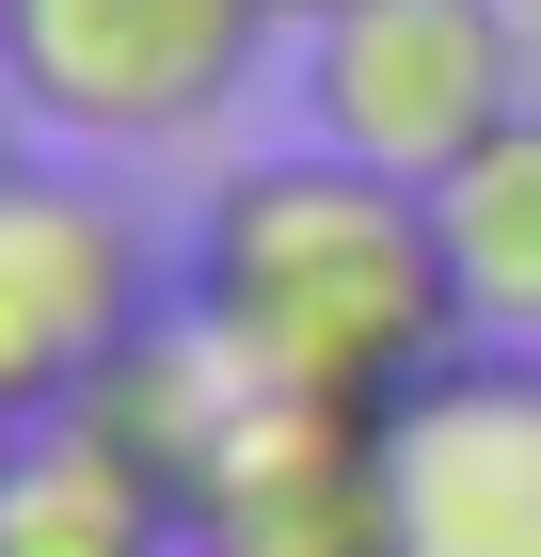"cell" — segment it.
Instances as JSON below:
<instances>
[{"instance_id":"6da1fadb","label":"cell","mask_w":541,"mask_h":557,"mask_svg":"<svg viewBox=\"0 0 541 557\" xmlns=\"http://www.w3.org/2000/svg\"><path fill=\"white\" fill-rule=\"evenodd\" d=\"M192 319L239 350L271 398H334V414H398L462 350L446 223L415 175H367L334 144H271L208 191L192 223Z\"/></svg>"},{"instance_id":"7a4b0ae2","label":"cell","mask_w":541,"mask_h":557,"mask_svg":"<svg viewBox=\"0 0 541 557\" xmlns=\"http://www.w3.org/2000/svg\"><path fill=\"white\" fill-rule=\"evenodd\" d=\"M271 0H0V81L64 144H192L271 64Z\"/></svg>"},{"instance_id":"3957f363","label":"cell","mask_w":541,"mask_h":557,"mask_svg":"<svg viewBox=\"0 0 541 557\" xmlns=\"http://www.w3.org/2000/svg\"><path fill=\"white\" fill-rule=\"evenodd\" d=\"M526 112V16L509 0H351L303 33V144L446 191Z\"/></svg>"},{"instance_id":"277c9868","label":"cell","mask_w":541,"mask_h":557,"mask_svg":"<svg viewBox=\"0 0 541 557\" xmlns=\"http://www.w3.org/2000/svg\"><path fill=\"white\" fill-rule=\"evenodd\" d=\"M144 319H160V223L81 160H16L0 175V446L81 414Z\"/></svg>"},{"instance_id":"5b68a950","label":"cell","mask_w":541,"mask_h":557,"mask_svg":"<svg viewBox=\"0 0 541 557\" xmlns=\"http://www.w3.org/2000/svg\"><path fill=\"white\" fill-rule=\"evenodd\" d=\"M382 525L398 557H541V350L462 335L382 414Z\"/></svg>"},{"instance_id":"8992f818","label":"cell","mask_w":541,"mask_h":557,"mask_svg":"<svg viewBox=\"0 0 541 557\" xmlns=\"http://www.w3.org/2000/svg\"><path fill=\"white\" fill-rule=\"evenodd\" d=\"M192 557H398L382 525V414L334 398H239V430L192 478Z\"/></svg>"},{"instance_id":"52a82bcc","label":"cell","mask_w":541,"mask_h":557,"mask_svg":"<svg viewBox=\"0 0 541 557\" xmlns=\"http://www.w3.org/2000/svg\"><path fill=\"white\" fill-rule=\"evenodd\" d=\"M0 557H192V510L96 414H48L0 446Z\"/></svg>"},{"instance_id":"ba28073f","label":"cell","mask_w":541,"mask_h":557,"mask_svg":"<svg viewBox=\"0 0 541 557\" xmlns=\"http://www.w3.org/2000/svg\"><path fill=\"white\" fill-rule=\"evenodd\" d=\"M430 223H446V287H462V335L494 350H541V96L509 112L478 160L430 191Z\"/></svg>"},{"instance_id":"9c48e42d","label":"cell","mask_w":541,"mask_h":557,"mask_svg":"<svg viewBox=\"0 0 541 557\" xmlns=\"http://www.w3.org/2000/svg\"><path fill=\"white\" fill-rule=\"evenodd\" d=\"M16 160H33V112H16V81H0V175H16Z\"/></svg>"},{"instance_id":"30bf717a","label":"cell","mask_w":541,"mask_h":557,"mask_svg":"<svg viewBox=\"0 0 541 557\" xmlns=\"http://www.w3.org/2000/svg\"><path fill=\"white\" fill-rule=\"evenodd\" d=\"M271 16H287V33H319V16H351V0H271Z\"/></svg>"}]
</instances>
